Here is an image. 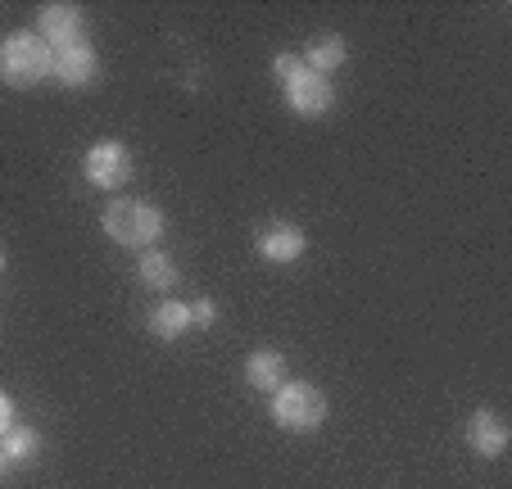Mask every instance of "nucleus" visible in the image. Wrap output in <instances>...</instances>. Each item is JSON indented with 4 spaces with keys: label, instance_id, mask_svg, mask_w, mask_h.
I'll return each instance as SVG.
<instances>
[{
    "label": "nucleus",
    "instance_id": "18",
    "mask_svg": "<svg viewBox=\"0 0 512 489\" xmlns=\"http://www.w3.org/2000/svg\"><path fill=\"white\" fill-rule=\"evenodd\" d=\"M5 471H10V462H5V453H0V480H5Z\"/></svg>",
    "mask_w": 512,
    "mask_h": 489
},
{
    "label": "nucleus",
    "instance_id": "5",
    "mask_svg": "<svg viewBox=\"0 0 512 489\" xmlns=\"http://www.w3.org/2000/svg\"><path fill=\"white\" fill-rule=\"evenodd\" d=\"M286 105L295 109L300 118H322L331 105H336V91H331L327 77H318V73L304 68L295 82H286Z\"/></svg>",
    "mask_w": 512,
    "mask_h": 489
},
{
    "label": "nucleus",
    "instance_id": "2",
    "mask_svg": "<svg viewBox=\"0 0 512 489\" xmlns=\"http://www.w3.org/2000/svg\"><path fill=\"white\" fill-rule=\"evenodd\" d=\"M272 417H277L281 431H295V435L318 431L322 417H327V394L309 381H286L277 390V399H272Z\"/></svg>",
    "mask_w": 512,
    "mask_h": 489
},
{
    "label": "nucleus",
    "instance_id": "17",
    "mask_svg": "<svg viewBox=\"0 0 512 489\" xmlns=\"http://www.w3.org/2000/svg\"><path fill=\"white\" fill-rule=\"evenodd\" d=\"M10 426H14V399H10L5 390H0V435L10 431Z\"/></svg>",
    "mask_w": 512,
    "mask_h": 489
},
{
    "label": "nucleus",
    "instance_id": "13",
    "mask_svg": "<svg viewBox=\"0 0 512 489\" xmlns=\"http://www.w3.org/2000/svg\"><path fill=\"white\" fill-rule=\"evenodd\" d=\"M0 453H5V462H28L41 453V435L32 431V426H10V431L0 435Z\"/></svg>",
    "mask_w": 512,
    "mask_h": 489
},
{
    "label": "nucleus",
    "instance_id": "1",
    "mask_svg": "<svg viewBox=\"0 0 512 489\" xmlns=\"http://www.w3.org/2000/svg\"><path fill=\"white\" fill-rule=\"evenodd\" d=\"M55 50L41 41V32H14L0 41V82L5 87H37L41 77H50Z\"/></svg>",
    "mask_w": 512,
    "mask_h": 489
},
{
    "label": "nucleus",
    "instance_id": "19",
    "mask_svg": "<svg viewBox=\"0 0 512 489\" xmlns=\"http://www.w3.org/2000/svg\"><path fill=\"white\" fill-rule=\"evenodd\" d=\"M0 272H5V250H0Z\"/></svg>",
    "mask_w": 512,
    "mask_h": 489
},
{
    "label": "nucleus",
    "instance_id": "6",
    "mask_svg": "<svg viewBox=\"0 0 512 489\" xmlns=\"http://www.w3.org/2000/svg\"><path fill=\"white\" fill-rule=\"evenodd\" d=\"M37 19H41V41H46V46H59V50L82 46L87 19H82L78 5H46Z\"/></svg>",
    "mask_w": 512,
    "mask_h": 489
},
{
    "label": "nucleus",
    "instance_id": "12",
    "mask_svg": "<svg viewBox=\"0 0 512 489\" xmlns=\"http://www.w3.org/2000/svg\"><path fill=\"white\" fill-rule=\"evenodd\" d=\"M300 59H304V68H309V73L327 77L331 68H340V64H345V41H340V37H318L309 50H304Z\"/></svg>",
    "mask_w": 512,
    "mask_h": 489
},
{
    "label": "nucleus",
    "instance_id": "15",
    "mask_svg": "<svg viewBox=\"0 0 512 489\" xmlns=\"http://www.w3.org/2000/svg\"><path fill=\"white\" fill-rule=\"evenodd\" d=\"M272 73H277V82L286 87V82H295V77L304 73V59H300V55H290V50H286V55L272 59Z\"/></svg>",
    "mask_w": 512,
    "mask_h": 489
},
{
    "label": "nucleus",
    "instance_id": "16",
    "mask_svg": "<svg viewBox=\"0 0 512 489\" xmlns=\"http://www.w3.org/2000/svg\"><path fill=\"white\" fill-rule=\"evenodd\" d=\"M213 322H218L213 299H195V304H191V326H213Z\"/></svg>",
    "mask_w": 512,
    "mask_h": 489
},
{
    "label": "nucleus",
    "instance_id": "3",
    "mask_svg": "<svg viewBox=\"0 0 512 489\" xmlns=\"http://www.w3.org/2000/svg\"><path fill=\"white\" fill-rule=\"evenodd\" d=\"M105 231L118 240V245H155L159 231H164V213L155 204L141 200H114L105 209Z\"/></svg>",
    "mask_w": 512,
    "mask_h": 489
},
{
    "label": "nucleus",
    "instance_id": "7",
    "mask_svg": "<svg viewBox=\"0 0 512 489\" xmlns=\"http://www.w3.org/2000/svg\"><path fill=\"white\" fill-rule=\"evenodd\" d=\"M259 254L268 263H295L304 254V231L290 227V222H272L259 231Z\"/></svg>",
    "mask_w": 512,
    "mask_h": 489
},
{
    "label": "nucleus",
    "instance_id": "14",
    "mask_svg": "<svg viewBox=\"0 0 512 489\" xmlns=\"http://www.w3.org/2000/svg\"><path fill=\"white\" fill-rule=\"evenodd\" d=\"M141 281L155 290H168L177 281V263L168 259V254H145L141 259Z\"/></svg>",
    "mask_w": 512,
    "mask_h": 489
},
{
    "label": "nucleus",
    "instance_id": "4",
    "mask_svg": "<svg viewBox=\"0 0 512 489\" xmlns=\"http://www.w3.org/2000/svg\"><path fill=\"white\" fill-rule=\"evenodd\" d=\"M82 173H87V182L100 186V191H118V186H127V177H132V154L118 141H100L87 150Z\"/></svg>",
    "mask_w": 512,
    "mask_h": 489
},
{
    "label": "nucleus",
    "instance_id": "8",
    "mask_svg": "<svg viewBox=\"0 0 512 489\" xmlns=\"http://www.w3.org/2000/svg\"><path fill=\"white\" fill-rule=\"evenodd\" d=\"M50 77H59L64 87H87L96 77V50L82 41V46H68L55 50V64H50Z\"/></svg>",
    "mask_w": 512,
    "mask_h": 489
},
{
    "label": "nucleus",
    "instance_id": "11",
    "mask_svg": "<svg viewBox=\"0 0 512 489\" xmlns=\"http://www.w3.org/2000/svg\"><path fill=\"white\" fill-rule=\"evenodd\" d=\"M186 326H191V304H177V299H168V304H159L155 313H150V331H155L159 340L186 336Z\"/></svg>",
    "mask_w": 512,
    "mask_h": 489
},
{
    "label": "nucleus",
    "instance_id": "9",
    "mask_svg": "<svg viewBox=\"0 0 512 489\" xmlns=\"http://www.w3.org/2000/svg\"><path fill=\"white\" fill-rule=\"evenodd\" d=\"M467 444H472L481 458H499V453L508 449V426H503L494 413H485V408H481V413L467 422Z\"/></svg>",
    "mask_w": 512,
    "mask_h": 489
},
{
    "label": "nucleus",
    "instance_id": "10",
    "mask_svg": "<svg viewBox=\"0 0 512 489\" xmlns=\"http://www.w3.org/2000/svg\"><path fill=\"white\" fill-rule=\"evenodd\" d=\"M245 381H250L254 390H272V394H277L281 385H286V358L272 354V349L250 354V363H245Z\"/></svg>",
    "mask_w": 512,
    "mask_h": 489
}]
</instances>
